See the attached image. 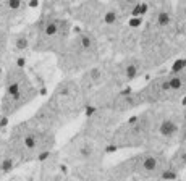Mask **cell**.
<instances>
[{
  "label": "cell",
  "mask_w": 186,
  "mask_h": 181,
  "mask_svg": "<svg viewBox=\"0 0 186 181\" xmlns=\"http://www.w3.org/2000/svg\"><path fill=\"white\" fill-rule=\"evenodd\" d=\"M147 73H149L147 65L139 54L121 57V58L110 57V81H109V86H105V87L128 89L131 83L138 81L141 76L147 75Z\"/></svg>",
  "instance_id": "cell-12"
},
{
  "label": "cell",
  "mask_w": 186,
  "mask_h": 181,
  "mask_svg": "<svg viewBox=\"0 0 186 181\" xmlns=\"http://www.w3.org/2000/svg\"><path fill=\"white\" fill-rule=\"evenodd\" d=\"M55 146V131L42 125L36 118L16 126L10 136L8 149L15 157L34 159L42 157Z\"/></svg>",
  "instance_id": "cell-6"
},
{
  "label": "cell",
  "mask_w": 186,
  "mask_h": 181,
  "mask_svg": "<svg viewBox=\"0 0 186 181\" xmlns=\"http://www.w3.org/2000/svg\"><path fill=\"white\" fill-rule=\"evenodd\" d=\"M178 147H185L186 149V104L183 108V115H181V126H180V134H178Z\"/></svg>",
  "instance_id": "cell-13"
},
{
  "label": "cell",
  "mask_w": 186,
  "mask_h": 181,
  "mask_svg": "<svg viewBox=\"0 0 186 181\" xmlns=\"http://www.w3.org/2000/svg\"><path fill=\"white\" fill-rule=\"evenodd\" d=\"M176 21L171 2H147L146 18L141 24L139 55L147 70H157L175 54Z\"/></svg>",
  "instance_id": "cell-1"
},
{
  "label": "cell",
  "mask_w": 186,
  "mask_h": 181,
  "mask_svg": "<svg viewBox=\"0 0 186 181\" xmlns=\"http://www.w3.org/2000/svg\"><path fill=\"white\" fill-rule=\"evenodd\" d=\"M105 47L94 32L78 31L57 55L58 68L65 78H78L105 58Z\"/></svg>",
  "instance_id": "cell-3"
},
{
  "label": "cell",
  "mask_w": 186,
  "mask_h": 181,
  "mask_svg": "<svg viewBox=\"0 0 186 181\" xmlns=\"http://www.w3.org/2000/svg\"><path fill=\"white\" fill-rule=\"evenodd\" d=\"M149 108V136L146 149L167 152L180 134L183 110L176 104L171 105H156Z\"/></svg>",
  "instance_id": "cell-7"
},
{
  "label": "cell",
  "mask_w": 186,
  "mask_h": 181,
  "mask_svg": "<svg viewBox=\"0 0 186 181\" xmlns=\"http://www.w3.org/2000/svg\"><path fill=\"white\" fill-rule=\"evenodd\" d=\"M36 87L29 76L24 73L23 68L13 66L8 70L5 76V92L2 99V112L3 115H11L29 104L36 97Z\"/></svg>",
  "instance_id": "cell-11"
},
{
  "label": "cell",
  "mask_w": 186,
  "mask_h": 181,
  "mask_svg": "<svg viewBox=\"0 0 186 181\" xmlns=\"http://www.w3.org/2000/svg\"><path fill=\"white\" fill-rule=\"evenodd\" d=\"M113 170L125 181L133 176L144 178V180L173 178L170 173V159L167 155V152L151 151V149L138 151L136 154L115 165Z\"/></svg>",
  "instance_id": "cell-9"
},
{
  "label": "cell",
  "mask_w": 186,
  "mask_h": 181,
  "mask_svg": "<svg viewBox=\"0 0 186 181\" xmlns=\"http://www.w3.org/2000/svg\"><path fill=\"white\" fill-rule=\"evenodd\" d=\"M149 136V108L128 116L109 136V152L112 151H142Z\"/></svg>",
  "instance_id": "cell-10"
},
{
  "label": "cell",
  "mask_w": 186,
  "mask_h": 181,
  "mask_svg": "<svg viewBox=\"0 0 186 181\" xmlns=\"http://www.w3.org/2000/svg\"><path fill=\"white\" fill-rule=\"evenodd\" d=\"M71 20L66 11L50 10L26 31L29 47L36 52H52L58 55L71 37Z\"/></svg>",
  "instance_id": "cell-4"
},
{
  "label": "cell",
  "mask_w": 186,
  "mask_h": 181,
  "mask_svg": "<svg viewBox=\"0 0 186 181\" xmlns=\"http://www.w3.org/2000/svg\"><path fill=\"white\" fill-rule=\"evenodd\" d=\"M142 107L186 104V61H178L171 71L156 75L136 90Z\"/></svg>",
  "instance_id": "cell-5"
},
{
  "label": "cell",
  "mask_w": 186,
  "mask_h": 181,
  "mask_svg": "<svg viewBox=\"0 0 186 181\" xmlns=\"http://www.w3.org/2000/svg\"><path fill=\"white\" fill-rule=\"evenodd\" d=\"M63 154L75 166L92 171L102 165L105 154H109V137L81 129L65 146Z\"/></svg>",
  "instance_id": "cell-8"
},
{
  "label": "cell",
  "mask_w": 186,
  "mask_h": 181,
  "mask_svg": "<svg viewBox=\"0 0 186 181\" xmlns=\"http://www.w3.org/2000/svg\"><path fill=\"white\" fill-rule=\"evenodd\" d=\"M87 108V94L78 78H63L50 99L36 113V120L55 131Z\"/></svg>",
  "instance_id": "cell-2"
}]
</instances>
